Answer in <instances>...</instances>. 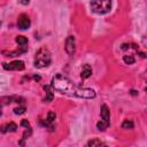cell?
<instances>
[{"label": "cell", "mask_w": 147, "mask_h": 147, "mask_svg": "<svg viewBox=\"0 0 147 147\" xmlns=\"http://www.w3.org/2000/svg\"><path fill=\"white\" fill-rule=\"evenodd\" d=\"M91 75H92V68H91L88 64H85V65L83 67V69H82V72H80L82 79H86V78H88Z\"/></svg>", "instance_id": "cell-10"}, {"label": "cell", "mask_w": 147, "mask_h": 147, "mask_svg": "<svg viewBox=\"0 0 147 147\" xmlns=\"http://www.w3.org/2000/svg\"><path fill=\"white\" fill-rule=\"evenodd\" d=\"M54 119H55V113L49 111V113L47 114V118H46L44 122H41V124H42L44 126H51V124L54 122Z\"/></svg>", "instance_id": "cell-11"}, {"label": "cell", "mask_w": 147, "mask_h": 147, "mask_svg": "<svg viewBox=\"0 0 147 147\" xmlns=\"http://www.w3.org/2000/svg\"><path fill=\"white\" fill-rule=\"evenodd\" d=\"M52 62L51 52L46 47H41L37 51L34 55V67L37 68H45L48 67Z\"/></svg>", "instance_id": "cell-2"}, {"label": "cell", "mask_w": 147, "mask_h": 147, "mask_svg": "<svg viewBox=\"0 0 147 147\" xmlns=\"http://www.w3.org/2000/svg\"><path fill=\"white\" fill-rule=\"evenodd\" d=\"M25 111V107L24 106H21V107H16V108H14V113L15 114H17V115H21V114H23Z\"/></svg>", "instance_id": "cell-16"}, {"label": "cell", "mask_w": 147, "mask_h": 147, "mask_svg": "<svg viewBox=\"0 0 147 147\" xmlns=\"http://www.w3.org/2000/svg\"><path fill=\"white\" fill-rule=\"evenodd\" d=\"M15 41L18 44V46H26L28 45V39L24 36H17L15 38Z\"/></svg>", "instance_id": "cell-12"}, {"label": "cell", "mask_w": 147, "mask_h": 147, "mask_svg": "<svg viewBox=\"0 0 147 147\" xmlns=\"http://www.w3.org/2000/svg\"><path fill=\"white\" fill-rule=\"evenodd\" d=\"M100 115H101V121L99 123H96V127L100 131H105L108 126H109V109L107 107V105H102L101 109H100Z\"/></svg>", "instance_id": "cell-4"}, {"label": "cell", "mask_w": 147, "mask_h": 147, "mask_svg": "<svg viewBox=\"0 0 147 147\" xmlns=\"http://www.w3.org/2000/svg\"><path fill=\"white\" fill-rule=\"evenodd\" d=\"M3 68L6 70L21 71V70L24 69V62L20 61V60H16V61H13V62H9V63H3Z\"/></svg>", "instance_id": "cell-5"}, {"label": "cell", "mask_w": 147, "mask_h": 147, "mask_svg": "<svg viewBox=\"0 0 147 147\" xmlns=\"http://www.w3.org/2000/svg\"><path fill=\"white\" fill-rule=\"evenodd\" d=\"M21 125H22V126H25V127H29V126H30V123L28 122V119H23V121L21 122Z\"/></svg>", "instance_id": "cell-18"}, {"label": "cell", "mask_w": 147, "mask_h": 147, "mask_svg": "<svg viewBox=\"0 0 147 147\" xmlns=\"http://www.w3.org/2000/svg\"><path fill=\"white\" fill-rule=\"evenodd\" d=\"M16 130H17V125H16L14 122L3 124V125L0 127V131H1L2 133H6V132H15Z\"/></svg>", "instance_id": "cell-9"}, {"label": "cell", "mask_w": 147, "mask_h": 147, "mask_svg": "<svg viewBox=\"0 0 147 147\" xmlns=\"http://www.w3.org/2000/svg\"><path fill=\"white\" fill-rule=\"evenodd\" d=\"M30 24H31V21L29 18V16L26 14H21L17 18V26L21 29V30H26L30 28Z\"/></svg>", "instance_id": "cell-6"}, {"label": "cell", "mask_w": 147, "mask_h": 147, "mask_svg": "<svg viewBox=\"0 0 147 147\" xmlns=\"http://www.w3.org/2000/svg\"><path fill=\"white\" fill-rule=\"evenodd\" d=\"M22 3H23V5H26V3H29V0H22Z\"/></svg>", "instance_id": "cell-19"}, {"label": "cell", "mask_w": 147, "mask_h": 147, "mask_svg": "<svg viewBox=\"0 0 147 147\" xmlns=\"http://www.w3.org/2000/svg\"><path fill=\"white\" fill-rule=\"evenodd\" d=\"M31 132H32V130H31V126L26 127V130H25V131H24V133H23V137H22V139H23V140H25L28 137H30V136H31Z\"/></svg>", "instance_id": "cell-17"}, {"label": "cell", "mask_w": 147, "mask_h": 147, "mask_svg": "<svg viewBox=\"0 0 147 147\" xmlns=\"http://www.w3.org/2000/svg\"><path fill=\"white\" fill-rule=\"evenodd\" d=\"M1 114H2V111H1V106H0V116H1Z\"/></svg>", "instance_id": "cell-20"}, {"label": "cell", "mask_w": 147, "mask_h": 147, "mask_svg": "<svg viewBox=\"0 0 147 147\" xmlns=\"http://www.w3.org/2000/svg\"><path fill=\"white\" fill-rule=\"evenodd\" d=\"M52 87L54 88V91H57L62 94H67L70 96H77V98H83V99H93L95 96L94 90L77 86L68 77L61 74H57L53 77Z\"/></svg>", "instance_id": "cell-1"}, {"label": "cell", "mask_w": 147, "mask_h": 147, "mask_svg": "<svg viewBox=\"0 0 147 147\" xmlns=\"http://www.w3.org/2000/svg\"><path fill=\"white\" fill-rule=\"evenodd\" d=\"M101 145H106V144L103 141L99 140V139H93V140H90L87 142V146H92V147H94V146H101Z\"/></svg>", "instance_id": "cell-14"}, {"label": "cell", "mask_w": 147, "mask_h": 147, "mask_svg": "<svg viewBox=\"0 0 147 147\" xmlns=\"http://www.w3.org/2000/svg\"><path fill=\"white\" fill-rule=\"evenodd\" d=\"M122 127L123 129H133V122L130 119H125L122 123Z\"/></svg>", "instance_id": "cell-15"}, {"label": "cell", "mask_w": 147, "mask_h": 147, "mask_svg": "<svg viewBox=\"0 0 147 147\" xmlns=\"http://www.w3.org/2000/svg\"><path fill=\"white\" fill-rule=\"evenodd\" d=\"M110 7H111V0H92L91 1L92 11L96 14H106L110 10Z\"/></svg>", "instance_id": "cell-3"}, {"label": "cell", "mask_w": 147, "mask_h": 147, "mask_svg": "<svg viewBox=\"0 0 147 147\" xmlns=\"http://www.w3.org/2000/svg\"><path fill=\"white\" fill-rule=\"evenodd\" d=\"M123 61L126 63V64H133L134 63V61H136V59H134V56L133 55H124L123 56Z\"/></svg>", "instance_id": "cell-13"}, {"label": "cell", "mask_w": 147, "mask_h": 147, "mask_svg": "<svg viewBox=\"0 0 147 147\" xmlns=\"http://www.w3.org/2000/svg\"><path fill=\"white\" fill-rule=\"evenodd\" d=\"M44 90L46 92V96L42 99V101L44 102H51L53 100V98H54V93H53L54 88L52 87V85H45L44 86Z\"/></svg>", "instance_id": "cell-8"}, {"label": "cell", "mask_w": 147, "mask_h": 147, "mask_svg": "<svg viewBox=\"0 0 147 147\" xmlns=\"http://www.w3.org/2000/svg\"><path fill=\"white\" fill-rule=\"evenodd\" d=\"M65 52L69 54V55H74L75 52H76V41H75V37L74 36H69L67 39H65Z\"/></svg>", "instance_id": "cell-7"}]
</instances>
